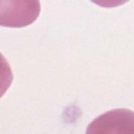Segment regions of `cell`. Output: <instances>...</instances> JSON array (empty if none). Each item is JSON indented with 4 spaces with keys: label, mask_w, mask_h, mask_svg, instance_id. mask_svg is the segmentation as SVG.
Wrapping results in <instances>:
<instances>
[{
    "label": "cell",
    "mask_w": 134,
    "mask_h": 134,
    "mask_svg": "<svg viewBox=\"0 0 134 134\" xmlns=\"http://www.w3.org/2000/svg\"><path fill=\"white\" fill-rule=\"evenodd\" d=\"M87 134H134V112L114 109L96 118L86 129Z\"/></svg>",
    "instance_id": "cell-2"
},
{
    "label": "cell",
    "mask_w": 134,
    "mask_h": 134,
    "mask_svg": "<svg viewBox=\"0 0 134 134\" xmlns=\"http://www.w3.org/2000/svg\"><path fill=\"white\" fill-rule=\"evenodd\" d=\"M92 3L100 6L101 8H116L129 2L130 0H90Z\"/></svg>",
    "instance_id": "cell-3"
},
{
    "label": "cell",
    "mask_w": 134,
    "mask_h": 134,
    "mask_svg": "<svg viewBox=\"0 0 134 134\" xmlns=\"http://www.w3.org/2000/svg\"><path fill=\"white\" fill-rule=\"evenodd\" d=\"M0 25L19 29L34 23L40 14V0H0Z\"/></svg>",
    "instance_id": "cell-1"
}]
</instances>
